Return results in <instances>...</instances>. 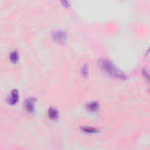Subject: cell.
<instances>
[{
    "mask_svg": "<svg viewBox=\"0 0 150 150\" xmlns=\"http://www.w3.org/2000/svg\"><path fill=\"white\" fill-rule=\"evenodd\" d=\"M102 70L103 71H105L108 75H110V76H112V77H115V78H124V74L118 71L112 64L107 62V61H103L102 62V66H101Z\"/></svg>",
    "mask_w": 150,
    "mask_h": 150,
    "instance_id": "obj_1",
    "label": "cell"
},
{
    "mask_svg": "<svg viewBox=\"0 0 150 150\" xmlns=\"http://www.w3.org/2000/svg\"><path fill=\"white\" fill-rule=\"evenodd\" d=\"M18 100H19V93H18L17 90H13L11 93L10 96H9L8 102H9L10 104H13H13H16V103L18 102Z\"/></svg>",
    "mask_w": 150,
    "mask_h": 150,
    "instance_id": "obj_2",
    "label": "cell"
},
{
    "mask_svg": "<svg viewBox=\"0 0 150 150\" xmlns=\"http://www.w3.org/2000/svg\"><path fill=\"white\" fill-rule=\"evenodd\" d=\"M48 115H49V117L50 119H56L57 117H58V112L56 109H53V108H50L49 110V112H48Z\"/></svg>",
    "mask_w": 150,
    "mask_h": 150,
    "instance_id": "obj_3",
    "label": "cell"
},
{
    "mask_svg": "<svg viewBox=\"0 0 150 150\" xmlns=\"http://www.w3.org/2000/svg\"><path fill=\"white\" fill-rule=\"evenodd\" d=\"M26 108H27V110H28L29 112L34 111L35 107H34V102H33L32 99H28V100L26 102Z\"/></svg>",
    "mask_w": 150,
    "mask_h": 150,
    "instance_id": "obj_4",
    "label": "cell"
},
{
    "mask_svg": "<svg viewBox=\"0 0 150 150\" xmlns=\"http://www.w3.org/2000/svg\"><path fill=\"white\" fill-rule=\"evenodd\" d=\"M82 130L87 133H95L97 132V129H96L94 127H83Z\"/></svg>",
    "mask_w": 150,
    "mask_h": 150,
    "instance_id": "obj_5",
    "label": "cell"
},
{
    "mask_svg": "<svg viewBox=\"0 0 150 150\" xmlns=\"http://www.w3.org/2000/svg\"><path fill=\"white\" fill-rule=\"evenodd\" d=\"M88 109L89 110H92V111H96L98 110V104L96 103H89L88 105Z\"/></svg>",
    "mask_w": 150,
    "mask_h": 150,
    "instance_id": "obj_6",
    "label": "cell"
}]
</instances>
